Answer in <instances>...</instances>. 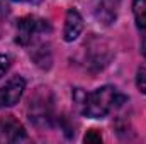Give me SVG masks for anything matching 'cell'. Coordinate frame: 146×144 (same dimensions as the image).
<instances>
[{
	"label": "cell",
	"instance_id": "cell-12",
	"mask_svg": "<svg viewBox=\"0 0 146 144\" xmlns=\"http://www.w3.org/2000/svg\"><path fill=\"white\" fill-rule=\"evenodd\" d=\"M10 65H12V58L9 54H0V78L9 71Z\"/></svg>",
	"mask_w": 146,
	"mask_h": 144
},
{
	"label": "cell",
	"instance_id": "cell-10",
	"mask_svg": "<svg viewBox=\"0 0 146 144\" xmlns=\"http://www.w3.org/2000/svg\"><path fill=\"white\" fill-rule=\"evenodd\" d=\"M136 85H138V88L146 95V65L138 70V75H136Z\"/></svg>",
	"mask_w": 146,
	"mask_h": 144
},
{
	"label": "cell",
	"instance_id": "cell-8",
	"mask_svg": "<svg viewBox=\"0 0 146 144\" xmlns=\"http://www.w3.org/2000/svg\"><path fill=\"white\" fill-rule=\"evenodd\" d=\"M31 56H33V59L36 61L37 66H41V68H44V70H48V68L51 66V51L48 49L46 44H39L36 49L31 53Z\"/></svg>",
	"mask_w": 146,
	"mask_h": 144
},
{
	"label": "cell",
	"instance_id": "cell-11",
	"mask_svg": "<svg viewBox=\"0 0 146 144\" xmlns=\"http://www.w3.org/2000/svg\"><path fill=\"white\" fill-rule=\"evenodd\" d=\"M83 141L88 144H99L102 143V136H100V132L99 131H95V129H92V131H88L87 132V136L83 137Z\"/></svg>",
	"mask_w": 146,
	"mask_h": 144
},
{
	"label": "cell",
	"instance_id": "cell-3",
	"mask_svg": "<svg viewBox=\"0 0 146 144\" xmlns=\"http://www.w3.org/2000/svg\"><path fill=\"white\" fill-rule=\"evenodd\" d=\"M49 31H51V27H49L48 20L27 15V17L19 19V22H17V37H15V41L21 46H27V44L33 42V39L37 34L49 32Z\"/></svg>",
	"mask_w": 146,
	"mask_h": 144
},
{
	"label": "cell",
	"instance_id": "cell-5",
	"mask_svg": "<svg viewBox=\"0 0 146 144\" xmlns=\"http://www.w3.org/2000/svg\"><path fill=\"white\" fill-rule=\"evenodd\" d=\"M26 90V80L22 76H12L2 88H0V108L14 107Z\"/></svg>",
	"mask_w": 146,
	"mask_h": 144
},
{
	"label": "cell",
	"instance_id": "cell-1",
	"mask_svg": "<svg viewBox=\"0 0 146 144\" xmlns=\"http://www.w3.org/2000/svg\"><path fill=\"white\" fill-rule=\"evenodd\" d=\"M124 102H126V97L119 93L115 87L106 85L94 90L92 93H85V98L80 107H82V112L90 119H104L110 112L119 108Z\"/></svg>",
	"mask_w": 146,
	"mask_h": 144
},
{
	"label": "cell",
	"instance_id": "cell-2",
	"mask_svg": "<svg viewBox=\"0 0 146 144\" xmlns=\"http://www.w3.org/2000/svg\"><path fill=\"white\" fill-rule=\"evenodd\" d=\"M29 119L37 127L51 126L54 114H53V95L48 88H37L29 100Z\"/></svg>",
	"mask_w": 146,
	"mask_h": 144
},
{
	"label": "cell",
	"instance_id": "cell-13",
	"mask_svg": "<svg viewBox=\"0 0 146 144\" xmlns=\"http://www.w3.org/2000/svg\"><path fill=\"white\" fill-rule=\"evenodd\" d=\"M15 2H29V3H37L41 0H15Z\"/></svg>",
	"mask_w": 146,
	"mask_h": 144
},
{
	"label": "cell",
	"instance_id": "cell-7",
	"mask_svg": "<svg viewBox=\"0 0 146 144\" xmlns=\"http://www.w3.org/2000/svg\"><path fill=\"white\" fill-rule=\"evenodd\" d=\"M85 24H83V17L80 15V12L76 9H70L66 12L65 17V27H63V39L66 42H73L75 39L82 34Z\"/></svg>",
	"mask_w": 146,
	"mask_h": 144
},
{
	"label": "cell",
	"instance_id": "cell-6",
	"mask_svg": "<svg viewBox=\"0 0 146 144\" xmlns=\"http://www.w3.org/2000/svg\"><path fill=\"white\" fill-rule=\"evenodd\" d=\"M119 5H121V0H95L94 2V14H95L97 20H100L106 26L112 24L117 17Z\"/></svg>",
	"mask_w": 146,
	"mask_h": 144
},
{
	"label": "cell",
	"instance_id": "cell-4",
	"mask_svg": "<svg viewBox=\"0 0 146 144\" xmlns=\"http://www.w3.org/2000/svg\"><path fill=\"white\" fill-rule=\"evenodd\" d=\"M21 141H27L24 126L14 115L2 117L0 119V143H21Z\"/></svg>",
	"mask_w": 146,
	"mask_h": 144
},
{
	"label": "cell",
	"instance_id": "cell-9",
	"mask_svg": "<svg viewBox=\"0 0 146 144\" xmlns=\"http://www.w3.org/2000/svg\"><path fill=\"white\" fill-rule=\"evenodd\" d=\"M133 14H134L138 27L146 32V0H134L133 2Z\"/></svg>",
	"mask_w": 146,
	"mask_h": 144
}]
</instances>
